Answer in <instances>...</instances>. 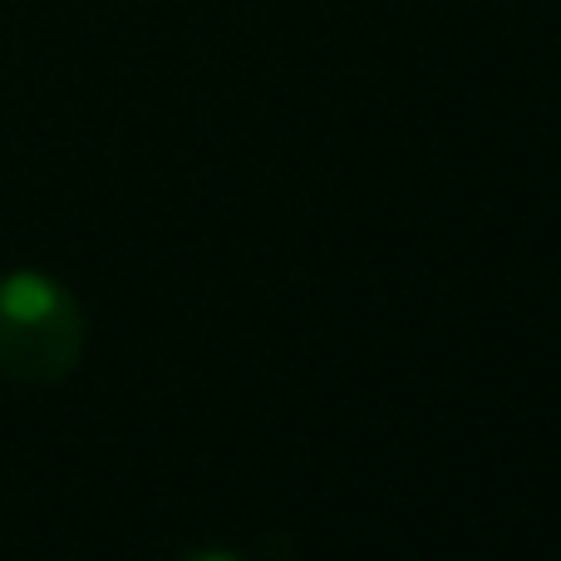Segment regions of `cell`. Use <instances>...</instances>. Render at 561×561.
Instances as JSON below:
<instances>
[{
  "label": "cell",
  "instance_id": "obj_1",
  "mask_svg": "<svg viewBox=\"0 0 561 561\" xmlns=\"http://www.w3.org/2000/svg\"><path fill=\"white\" fill-rule=\"evenodd\" d=\"M84 355V310L45 272L0 276V375L59 385Z\"/></svg>",
  "mask_w": 561,
  "mask_h": 561
},
{
  "label": "cell",
  "instance_id": "obj_2",
  "mask_svg": "<svg viewBox=\"0 0 561 561\" xmlns=\"http://www.w3.org/2000/svg\"><path fill=\"white\" fill-rule=\"evenodd\" d=\"M183 561H242V557H232V552H187Z\"/></svg>",
  "mask_w": 561,
  "mask_h": 561
}]
</instances>
